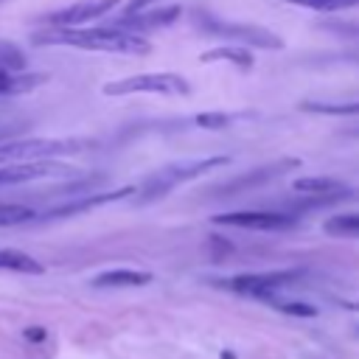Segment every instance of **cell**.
<instances>
[{
    "label": "cell",
    "instance_id": "4316f807",
    "mask_svg": "<svg viewBox=\"0 0 359 359\" xmlns=\"http://www.w3.org/2000/svg\"><path fill=\"white\" fill-rule=\"evenodd\" d=\"M22 337H25L28 342H45V337H48V331H45L42 325H28V328L22 331Z\"/></svg>",
    "mask_w": 359,
    "mask_h": 359
},
{
    "label": "cell",
    "instance_id": "2e32d148",
    "mask_svg": "<svg viewBox=\"0 0 359 359\" xmlns=\"http://www.w3.org/2000/svg\"><path fill=\"white\" fill-rule=\"evenodd\" d=\"M149 280L151 275L140 269H107L93 278V286H146Z\"/></svg>",
    "mask_w": 359,
    "mask_h": 359
},
{
    "label": "cell",
    "instance_id": "5b68a950",
    "mask_svg": "<svg viewBox=\"0 0 359 359\" xmlns=\"http://www.w3.org/2000/svg\"><path fill=\"white\" fill-rule=\"evenodd\" d=\"M196 25L213 36H224V39H236L241 48L252 45V48H283V39L266 28L258 25H247V22H224V20H213L208 14H196Z\"/></svg>",
    "mask_w": 359,
    "mask_h": 359
},
{
    "label": "cell",
    "instance_id": "8992f818",
    "mask_svg": "<svg viewBox=\"0 0 359 359\" xmlns=\"http://www.w3.org/2000/svg\"><path fill=\"white\" fill-rule=\"evenodd\" d=\"M121 0H79L70 3L65 8H56L45 17H39V22L45 28H81V22H93L104 14H109Z\"/></svg>",
    "mask_w": 359,
    "mask_h": 359
},
{
    "label": "cell",
    "instance_id": "f1b7e54d",
    "mask_svg": "<svg viewBox=\"0 0 359 359\" xmlns=\"http://www.w3.org/2000/svg\"><path fill=\"white\" fill-rule=\"evenodd\" d=\"M222 359H236V356H233L230 351H222Z\"/></svg>",
    "mask_w": 359,
    "mask_h": 359
},
{
    "label": "cell",
    "instance_id": "9c48e42d",
    "mask_svg": "<svg viewBox=\"0 0 359 359\" xmlns=\"http://www.w3.org/2000/svg\"><path fill=\"white\" fill-rule=\"evenodd\" d=\"M59 174H73V168L59 163V160H36V163L0 165V188L34 182V180H48V177H59Z\"/></svg>",
    "mask_w": 359,
    "mask_h": 359
},
{
    "label": "cell",
    "instance_id": "7402d4cb",
    "mask_svg": "<svg viewBox=\"0 0 359 359\" xmlns=\"http://www.w3.org/2000/svg\"><path fill=\"white\" fill-rule=\"evenodd\" d=\"M328 236H359V213H342L325 222Z\"/></svg>",
    "mask_w": 359,
    "mask_h": 359
},
{
    "label": "cell",
    "instance_id": "52a82bcc",
    "mask_svg": "<svg viewBox=\"0 0 359 359\" xmlns=\"http://www.w3.org/2000/svg\"><path fill=\"white\" fill-rule=\"evenodd\" d=\"M297 165H300L297 157H280V160L264 163V165H258V168H252V171H247V174H238V177L222 182V185L216 188V194H238V191H250V188L266 185V182H272V180H278V177H283V174H289V171L297 168Z\"/></svg>",
    "mask_w": 359,
    "mask_h": 359
},
{
    "label": "cell",
    "instance_id": "cb8c5ba5",
    "mask_svg": "<svg viewBox=\"0 0 359 359\" xmlns=\"http://www.w3.org/2000/svg\"><path fill=\"white\" fill-rule=\"evenodd\" d=\"M275 306L292 317H317V309L311 303H300V300H275Z\"/></svg>",
    "mask_w": 359,
    "mask_h": 359
},
{
    "label": "cell",
    "instance_id": "7c38bea8",
    "mask_svg": "<svg viewBox=\"0 0 359 359\" xmlns=\"http://www.w3.org/2000/svg\"><path fill=\"white\" fill-rule=\"evenodd\" d=\"M135 188H118V191H109V194H95V196H81V199H73V202H65V205H56L50 210H45L39 219H62V216H73V213H84L90 208H98V205H107V202H115V199H126L132 196Z\"/></svg>",
    "mask_w": 359,
    "mask_h": 359
},
{
    "label": "cell",
    "instance_id": "5bb4252c",
    "mask_svg": "<svg viewBox=\"0 0 359 359\" xmlns=\"http://www.w3.org/2000/svg\"><path fill=\"white\" fill-rule=\"evenodd\" d=\"M48 81L45 73H17V76H0V98H8V95H25L36 87H42Z\"/></svg>",
    "mask_w": 359,
    "mask_h": 359
},
{
    "label": "cell",
    "instance_id": "30bf717a",
    "mask_svg": "<svg viewBox=\"0 0 359 359\" xmlns=\"http://www.w3.org/2000/svg\"><path fill=\"white\" fill-rule=\"evenodd\" d=\"M300 272L297 269H275V272H261V275H236L227 280L230 289L241 294H255V297H269L278 286L292 283Z\"/></svg>",
    "mask_w": 359,
    "mask_h": 359
},
{
    "label": "cell",
    "instance_id": "7a4b0ae2",
    "mask_svg": "<svg viewBox=\"0 0 359 359\" xmlns=\"http://www.w3.org/2000/svg\"><path fill=\"white\" fill-rule=\"evenodd\" d=\"M84 149H93V140H79V137H3L0 140V165L59 160V157H67V154H79Z\"/></svg>",
    "mask_w": 359,
    "mask_h": 359
},
{
    "label": "cell",
    "instance_id": "4fadbf2b",
    "mask_svg": "<svg viewBox=\"0 0 359 359\" xmlns=\"http://www.w3.org/2000/svg\"><path fill=\"white\" fill-rule=\"evenodd\" d=\"M294 191L300 194H311V196H337V194H348L342 180L334 177H300L292 182Z\"/></svg>",
    "mask_w": 359,
    "mask_h": 359
},
{
    "label": "cell",
    "instance_id": "ffe728a7",
    "mask_svg": "<svg viewBox=\"0 0 359 359\" xmlns=\"http://www.w3.org/2000/svg\"><path fill=\"white\" fill-rule=\"evenodd\" d=\"M300 109L317 115H359V101H303Z\"/></svg>",
    "mask_w": 359,
    "mask_h": 359
},
{
    "label": "cell",
    "instance_id": "d6986e66",
    "mask_svg": "<svg viewBox=\"0 0 359 359\" xmlns=\"http://www.w3.org/2000/svg\"><path fill=\"white\" fill-rule=\"evenodd\" d=\"M39 219V213L31 205L22 202H0V227H14V224H25Z\"/></svg>",
    "mask_w": 359,
    "mask_h": 359
},
{
    "label": "cell",
    "instance_id": "6da1fadb",
    "mask_svg": "<svg viewBox=\"0 0 359 359\" xmlns=\"http://www.w3.org/2000/svg\"><path fill=\"white\" fill-rule=\"evenodd\" d=\"M34 45H67L93 53H118V56H146L151 42L146 36L104 25V28H45L31 36Z\"/></svg>",
    "mask_w": 359,
    "mask_h": 359
},
{
    "label": "cell",
    "instance_id": "8fae6325",
    "mask_svg": "<svg viewBox=\"0 0 359 359\" xmlns=\"http://www.w3.org/2000/svg\"><path fill=\"white\" fill-rule=\"evenodd\" d=\"M177 17H180V6H168V8H157V11H140V14L121 17V20L112 22V28H121V31H129V34H137L140 36V31L171 25Z\"/></svg>",
    "mask_w": 359,
    "mask_h": 359
},
{
    "label": "cell",
    "instance_id": "484cf974",
    "mask_svg": "<svg viewBox=\"0 0 359 359\" xmlns=\"http://www.w3.org/2000/svg\"><path fill=\"white\" fill-rule=\"evenodd\" d=\"M154 3H160V0H129V3L123 6V17H129V14H140V11H146L149 6H154Z\"/></svg>",
    "mask_w": 359,
    "mask_h": 359
},
{
    "label": "cell",
    "instance_id": "603a6c76",
    "mask_svg": "<svg viewBox=\"0 0 359 359\" xmlns=\"http://www.w3.org/2000/svg\"><path fill=\"white\" fill-rule=\"evenodd\" d=\"M303 8H314V11H342V8H353L359 6V0H286Z\"/></svg>",
    "mask_w": 359,
    "mask_h": 359
},
{
    "label": "cell",
    "instance_id": "9a60e30c",
    "mask_svg": "<svg viewBox=\"0 0 359 359\" xmlns=\"http://www.w3.org/2000/svg\"><path fill=\"white\" fill-rule=\"evenodd\" d=\"M199 62H233L238 70H250L252 67V53L241 45H216V48L205 50L199 56Z\"/></svg>",
    "mask_w": 359,
    "mask_h": 359
},
{
    "label": "cell",
    "instance_id": "44dd1931",
    "mask_svg": "<svg viewBox=\"0 0 359 359\" xmlns=\"http://www.w3.org/2000/svg\"><path fill=\"white\" fill-rule=\"evenodd\" d=\"M241 118H252V112H202L194 121H196V126H205V129H222Z\"/></svg>",
    "mask_w": 359,
    "mask_h": 359
},
{
    "label": "cell",
    "instance_id": "e0dca14e",
    "mask_svg": "<svg viewBox=\"0 0 359 359\" xmlns=\"http://www.w3.org/2000/svg\"><path fill=\"white\" fill-rule=\"evenodd\" d=\"M28 67V56L17 42L0 39V76H17L25 73Z\"/></svg>",
    "mask_w": 359,
    "mask_h": 359
},
{
    "label": "cell",
    "instance_id": "ac0fdd59",
    "mask_svg": "<svg viewBox=\"0 0 359 359\" xmlns=\"http://www.w3.org/2000/svg\"><path fill=\"white\" fill-rule=\"evenodd\" d=\"M0 269H11V272H25V275H42L45 266L20 250H0Z\"/></svg>",
    "mask_w": 359,
    "mask_h": 359
},
{
    "label": "cell",
    "instance_id": "3957f363",
    "mask_svg": "<svg viewBox=\"0 0 359 359\" xmlns=\"http://www.w3.org/2000/svg\"><path fill=\"white\" fill-rule=\"evenodd\" d=\"M104 95H191V84L180 73H137L126 79L107 81L101 87Z\"/></svg>",
    "mask_w": 359,
    "mask_h": 359
},
{
    "label": "cell",
    "instance_id": "83f0119b",
    "mask_svg": "<svg viewBox=\"0 0 359 359\" xmlns=\"http://www.w3.org/2000/svg\"><path fill=\"white\" fill-rule=\"evenodd\" d=\"M345 135H353V137H359V126H356V129H345Z\"/></svg>",
    "mask_w": 359,
    "mask_h": 359
},
{
    "label": "cell",
    "instance_id": "d4e9b609",
    "mask_svg": "<svg viewBox=\"0 0 359 359\" xmlns=\"http://www.w3.org/2000/svg\"><path fill=\"white\" fill-rule=\"evenodd\" d=\"M17 129H22V121H17V118H14V112L8 115V109H0V140H3V137H8V135L14 137V132H17Z\"/></svg>",
    "mask_w": 359,
    "mask_h": 359
},
{
    "label": "cell",
    "instance_id": "f546056e",
    "mask_svg": "<svg viewBox=\"0 0 359 359\" xmlns=\"http://www.w3.org/2000/svg\"><path fill=\"white\" fill-rule=\"evenodd\" d=\"M0 3H3V0H0Z\"/></svg>",
    "mask_w": 359,
    "mask_h": 359
},
{
    "label": "cell",
    "instance_id": "ba28073f",
    "mask_svg": "<svg viewBox=\"0 0 359 359\" xmlns=\"http://www.w3.org/2000/svg\"><path fill=\"white\" fill-rule=\"evenodd\" d=\"M213 224L244 227V230H289L294 227V216L278 210H233L213 216Z\"/></svg>",
    "mask_w": 359,
    "mask_h": 359
},
{
    "label": "cell",
    "instance_id": "277c9868",
    "mask_svg": "<svg viewBox=\"0 0 359 359\" xmlns=\"http://www.w3.org/2000/svg\"><path fill=\"white\" fill-rule=\"evenodd\" d=\"M227 163H230V157H224V154L171 163V165L160 168L157 174H151V177L146 180V185H143V191H140V202H151V199L168 194L174 185L188 182V180H194V177H202V174H208V171H213V168H222V165H227Z\"/></svg>",
    "mask_w": 359,
    "mask_h": 359
}]
</instances>
